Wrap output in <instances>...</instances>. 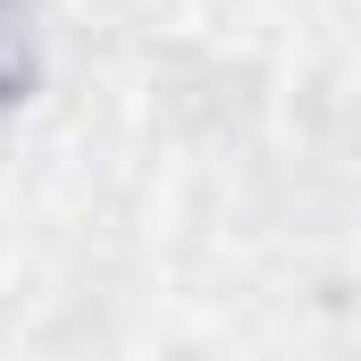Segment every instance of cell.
I'll use <instances>...</instances> for the list:
<instances>
[{
    "label": "cell",
    "mask_w": 361,
    "mask_h": 361,
    "mask_svg": "<svg viewBox=\"0 0 361 361\" xmlns=\"http://www.w3.org/2000/svg\"><path fill=\"white\" fill-rule=\"evenodd\" d=\"M42 76V34H34V0H0V109H17Z\"/></svg>",
    "instance_id": "6da1fadb"
}]
</instances>
